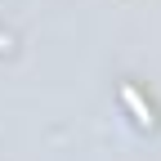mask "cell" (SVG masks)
<instances>
[{
	"label": "cell",
	"mask_w": 161,
	"mask_h": 161,
	"mask_svg": "<svg viewBox=\"0 0 161 161\" xmlns=\"http://www.w3.org/2000/svg\"><path fill=\"white\" fill-rule=\"evenodd\" d=\"M121 98L130 103V112H134L139 121H152V108L143 103V98H139V90H134V85H125V90H121Z\"/></svg>",
	"instance_id": "obj_1"
}]
</instances>
